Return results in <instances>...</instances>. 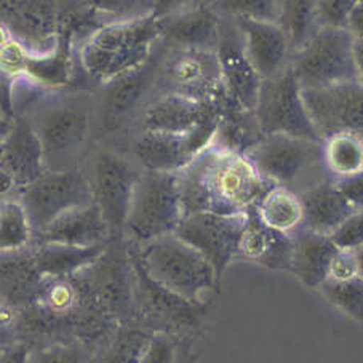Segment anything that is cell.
Masks as SVG:
<instances>
[{
	"label": "cell",
	"instance_id": "obj_1",
	"mask_svg": "<svg viewBox=\"0 0 363 363\" xmlns=\"http://www.w3.org/2000/svg\"><path fill=\"white\" fill-rule=\"evenodd\" d=\"M184 216L216 213L235 216L275 187L258 173L245 155L223 147H210L178 174Z\"/></svg>",
	"mask_w": 363,
	"mask_h": 363
},
{
	"label": "cell",
	"instance_id": "obj_2",
	"mask_svg": "<svg viewBox=\"0 0 363 363\" xmlns=\"http://www.w3.org/2000/svg\"><path fill=\"white\" fill-rule=\"evenodd\" d=\"M162 42L160 15L117 20L93 33L80 50V62L90 77L108 84L146 62Z\"/></svg>",
	"mask_w": 363,
	"mask_h": 363
},
{
	"label": "cell",
	"instance_id": "obj_3",
	"mask_svg": "<svg viewBox=\"0 0 363 363\" xmlns=\"http://www.w3.org/2000/svg\"><path fill=\"white\" fill-rule=\"evenodd\" d=\"M131 248L155 284L191 303L206 304V296L220 281L208 259L177 234L143 245L131 243Z\"/></svg>",
	"mask_w": 363,
	"mask_h": 363
},
{
	"label": "cell",
	"instance_id": "obj_4",
	"mask_svg": "<svg viewBox=\"0 0 363 363\" xmlns=\"http://www.w3.org/2000/svg\"><path fill=\"white\" fill-rule=\"evenodd\" d=\"M184 218L178 174L141 173L125 224L131 243L143 245L177 234Z\"/></svg>",
	"mask_w": 363,
	"mask_h": 363
},
{
	"label": "cell",
	"instance_id": "obj_5",
	"mask_svg": "<svg viewBox=\"0 0 363 363\" xmlns=\"http://www.w3.org/2000/svg\"><path fill=\"white\" fill-rule=\"evenodd\" d=\"M243 155L269 183L293 192H296V186H306V191H309L323 183L314 178V172H327L323 165V143L299 138H262Z\"/></svg>",
	"mask_w": 363,
	"mask_h": 363
},
{
	"label": "cell",
	"instance_id": "obj_6",
	"mask_svg": "<svg viewBox=\"0 0 363 363\" xmlns=\"http://www.w3.org/2000/svg\"><path fill=\"white\" fill-rule=\"evenodd\" d=\"M352 34L320 29L314 40L291 56L290 67L303 90H327L357 82Z\"/></svg>",
	"mask_w": 363,
	"mask_h": 363
},
{
	"label": "cell",
	"instance_id": "obj_7",
	"mask_svg": "<svg viewBox=\"0 0 363 363\" xmlns=\"http://www.w3.org/2000/svg\"><path fill=\"white\" fill-rule=\"evenodd\" d=\"M255 114L264 138L291 136L323 143L306 106L301 85L290 66L279 76L262 80Z\"/></svg>",
	"mask_w": 363,
	"mask_h": 363
},
{
	"label": "cell",
	"instance_id": "obj_8",
	"mask_svg": "<svg viewBox=\"0 0 363 363\" xmlns=\"http://www.w3.org/2000/svg\"><path fill=\"white\" fill-rule=\"evenodd\" d=\"M157 82L162 93H178L216 108L230 96L213 50L170 48L162 60Z\"/></svg>",
	"mask_w": 363,
	"mask_h": 363
},
{
	"label": "cell",
	"instance_id": "obj_9",
	"mask_svg": "<svg viewBox=\"0 0 363 363\" xmlns=\"http://www.w3.org/2000/svg\"><path fill=\"white\" fill-rule=\"evenodd\" d=\"M93 101L89 95L55 96L37 109L26 121L33 125L50 160L69 159L84 146L91 127Z\"/></svg>",
	"mask_w": 363,
	"mask_h": 363
},
{
	"label": "cell",
	"instance_id": "obj_10",
	"mask_svg": "<svg viewBox=\"0 0 363 363\" xmlns=\"http://www.w3.org/2000/svg\"><path fill=\"white\" fill-rule=\"evenodd\" d=\"M20 200L28 213L34 239L67 211L95 203L90 178L74 168L47 170L24 187Z\"/></svg>",
	"mask_w": 363,
	"mask_h": 363
},
{
	"label": "cell",
	"instance_id": "obj_11",
	"mask_svg": "<svg viewBox=\"0 0 363 363\" xmlns=\"http://www.w3.org/2000/svg\"><path fill=\"white\" fill-rule=\"evenodd\" d=\"M220 128V114L210 117L189 135L143 133L135 138L131 152L144 172L179 174L200 154L211 147Z\"/></svg>",
	"mask_w": 363,
	"mask_h": 363
},
{
	"label": "cell",
	"instance_id": "obj_12",
	"mask_svg": "<svg viewBox=\"0 0 363 363\" xmlns=\"http://www.w3.org/2000/svg\"><path fill=\"white\" fill-rule=\"evenodd\" d=\"M130 259L135 271V291H136V318H141V327L157 333H168L173 330H187L197 327L205 314L206 304L191 303L149 277L138 261L131 245L128 247Z\"/></svg>",
	"mask_w": 363,
	"mask_h": 363
},
{
	"label": "cell",
	"instance_id": "obj_13",
	"mask_svg": "<svg viewBox=\"0 0 363 363\" xmlns=\"http://www.w3.org/2000/svg\"><path fill=\"white\" fill-rule=\"evenodd\" d=\"M141 174L130 162L112 151H99L91 164V189L95 203L112 234H125V224Z\"/></svg>",
	"mask_w": 363,
	"mask_h": 363
},
{
	"label": "cell",
	"instance_id": "obj_14",
	"mask_svg": "<svg viewBox=\"0 0 363 363\" xmlns=\"http://www.w3.org/2000/svg\"><path fill=\"white\" fill-rule=\"evenodd\" d=\"M245 223L247 211L235 216L194 213L183 218L177 235L199 250L215 267L218 279L221 280L230 262L239 258Z\"/></svg>",
	"mask_w": 363,
	"mask_h": 363
},
{
	"label": "cell",
	"instance_id": "obj_15",
	"mask_svg": "<svg viewBox=\"0 0 363 363\" xmlns=\"http://www.w3.org/2000/svg\"><path fill=\"white\" fill-rule=\"evenodd\" d=\"M303 96L323 140L336 133L363 138V85L352 82L327 90H303Z\"/></svg>",
	"mask_w": 363,
	"mask_h": 363
},
{
	"label": "cell",
	"instance_id": "obj_16",
	"mask_svg": "<svg viewBox=\"0 0 363 363\" xmlns=\"http://www.w3.org/2000/svg\"><path fill=\"white\" fill-rule=\"evenodd\" d=\"M159 47L141 66L104 84L99 109H101V123L108 131L121 128L122 123L127 122V118L133 116L136 109H140L151 86L157 85L160 65L167 52V50L159 52Z\"/></svg>",
	"mask_w": 363,
	"mask_h": 363
},
{
	"label": "cell",
	"instance_id": "obj_17",
	"mask_svg": "<svg viewBox=\"0 0 363 363\" xmlns=\"http://www.w3.org/2000/svg\"><path fill=\"white\" fill-rule=\"evenodd\" d=\"M48 170L45 149L26 118H16L2 135V197L11 189L23 191Z\"/></svg>",
	"mask_w": 363,
	"mask_h": 363
},
{
	"label": "cell",
	"instance_id": "obj_18",
	"mask_svg": "<svg viewBox=\"0 0 363 363\" xmlns=\"http://www.w3.org/2000/svg\"><path fill=\"white\" fill-rule=\"evenodd\" d=\"M2 26L29 55L52 53L60 45L61 16L53 4L9 2L2 7Z\"/></svg>",
	"mask_w": 363,
	"mask_h": 363
},
{
	"label": "cell",
	"instance_id": "obj_19",
	"mask_svg": "<svg viewBox=\"0 0 363 363\" xmlns=\"http://www.w3.org/2000/svg\"><path fill=\"white\" fill-rule=\"evenodd\" d=\"M216 53L220 58L224 84L228 86L229 95L243 109L255 112L259 101L262 79L248 58L243 35L233 16L226 21L221 18L220 42H218Z\"/></svg>",
	"mask_w": 363,
	"mask_h": 363
},
{
	"label": "cell",
	"instance_id": "obj_20",
	"mask_svg": "<svg viewBox=\"0 0 363 363\" xmlns=\"http://www.w3.org/2000/svg\"><path fill=\"white\" fill-rule=\"evenodd\" d=\"M220 114L216 106L200 103L178 93H160L147 103L140 117L141 133L189 135L210 117Z\"/></svg>",
	"mask_w": 363,
	"mask_h": 363
},
{
	"label": "cell",
	"instance_id": "obj_21",
	"mask_svg": "<svg viewBox=\"0 0 363 363\" xmlns=\"http://www.w3.org/2000/svg\"><path fill=\"white\" fill-rule=\"evenodd\" d=\"M0 281L4 311L18 314L37 304L47 285V279L37 267L34 245L20 252L2 253Z\"/></svg>",
	"mask_w": 363,
	"mask_h": 363
},
{
	"label": "cell",
	"instance_id": "obj_22",
	"mask_svg": "<svg viewBox=\"0 0 363 363\" xmlns=\"http://www.w3.org/2000/svg\"><path fill=\"white\" fill-rule=\"evenodd\" d=\"M162 42L168 48H196L216 52L220 42L221 16L218 10L196 5L160 16Z\"/></svg>",
	"mask_w": 363,
	"mask_h": 363
},
{
	"label": "cell",
	"instance_id": "obj_23",
	"mask_svg": "<svg viewBox=\"0 0 363 363\" xmlns=\"http://www.w3.org/2000/svg\"><path fill=\"white\" fill-rule=\"evenodd\" d=\"M243 35L250 61L262 80L279 76L290 66L291 48L284 30L277 23L235 18Z\"/></svg>",
	"mask_w": 363,
	"mask_h": 363
},
{
	"label": "cell",
	"instance_id": "obj_24",
	"mask_svg": "<svg viewBox=\"0 0 363 363\" xmlns=\"http://www.w3.org/2000/svg\"><path fill=\"white\" fill-rule=\"evenodd\" d=\"M112 229L104 220L96 203L79 206L60 216L34 239V245L40 243H62L72 247H99L112 242Z\"/></svg>",
	"mask_w": 363,
	"mask_h": 363
},
{
	"label": "cell",
	"instance_id": "obj_25",
	"mask_svg": "<svg viewBox=\"0 0 363 363\" xmlns=\"http://www.w3.org/2000/svg\"><path fill=\"white\" fill-rule=\"evenodd\" d=\"M239 258L272 271H290L293 237L269 228L262 223L256 206H250L240 240Z\"/></svg>",
	"mask_w": 363,
	"mask_h": 363
},
{
	"label": "cell",
	"instance_id": "obj_26",
	"mask_svg": "<svg viewBox=\"0 0 363 363\" xmlns=\"http://www.w3.org/2000/svg\"><path fill=\"white\" fill-rule=\"evenodd\" d=\"M293 237V258L290 272L306 288L320 290L330 279L331 264L340 248L335 245L330 235L312 233L308 229H298Z\"/></svg>",
	"mask_w": 363,
	"mask_h": 363
},
{
	"label": "cell",
	"instance_id": "obj_27",
	"mask_svg": "<svg viewBox=\"0 0 363 363\" xmlns=\"http://www.w3.org/2000/svg\"><path fill=\"white\" fill-rule=\"evenodd\" d=\"M299 197L304 210L303 229L317 234L331 237L357 211L337 189L333 179L323 181Z\"/></svg>",
	"mask_w": 363,
	"mask_h": 363
},
{
	"label": "cell",
	"instance_id": "obj_28",
	"mask_svg": "<svg viewBox=\"0 0 363 363\" xmlns=\"http://www.w3.org/2000/svg\"><path fill=\"white\" fill-rule=\"evenodd\" d=\"M109 245L72 247L62 243H40L34 245L35 262L47 280H66L96 262Z\"/></svg>",
	"mask_w": 363,
	"mask_h": 363
},
{
	"label": "cell",
	"instance_id": "obj_29",
	"mask_svg": "<svg viewBox=\"0 0 363 363\" xmlns=\"http://www.w3.org/2000/svg\"><path fill=\"white\" fill-rule=\"evenodd\" d=\"M256 206L262 223L279 233L295 234L303 228L304 210L299 194L275 186Z\"/></svg>",
	"mask_w": 363,
	"mask_h": 363
},
{
	"label": "cell",
	"instance_id": "obj_30",
	"mask_svg": "<svg viewBox=\"0 0 363 363\" xmlns=\"http://www.w3.org/2000/svg\"><path fill=\"white\" fill-rule=\"evenodd\" d=\"M277 24L286 35L291 53L301 52L322 29L317 16V2H312V0L281 2Z\"/></svg>",
	"mask_w": 363,
	"mask_h": 363
},
{
	"label": "cell",
	"instance_id": "obj_31",
	"mask_svg": "<svg viewBox=\"0 0 363 363\" xmlns=\"http://www.w3.org/2000/svg\"><path fill=\"white\" fill-rule=\"evenodd\" d=\"M323 165L331 179H346L363 173V138L336 133L323 140Z\"/></svg>",
	"mask_w": 363,
	"mask_h": 363
},
{
	"label": "cell",
	"instance_id": "obj_32",
	"mask_svg": "<svg viewBox=\"0 0 363 363\" xmlns=\"http://www.w3.org/2000/svg\"><path fill=\"white\" fill-rule=\"evenodd\" d=\"M24 74L45 89L65 86L72 79V60L69 35L60 34V45L47 55H29Z\"/></svg>",
	"mask_w": 363,
	"mask_h": 363
},
{
	"label": "cell",
	"instance_id": "obj_33",
	"mask_svg": "<svg viewBox=\"0 0 363 363\" xmlns=\"http://www.w3.org/2000/svg\"><path fill=\"white\" fill-rule=\"evenodd\" d=\"M152 337L154 331L141 325H122L101 349L96 363H141L151 347Z\"/></svg>",
	"mask_w": 363,
	"mask_h": 363
},
{
	"label": "cell",
	"instance_id": "obj_34",
	"mask_svg": "<svg viewBox=\"0 0 363 363\" xmlns=\"http://www.w3.org/2000/svg\"><path fill=\"white\" fill-rule=\"evenodd\" d=\"M34 245V233L20 199L4 197L0 208V250L20 252Z\"/></svg>",
	"mask_w": 363,
	"mask_h": 363
},
{
	"label": "cell",
	"instance_id": "obj_35",
	"mask_svg": "<svg viewBox=\"0 0 363 363\" xmlns=\"http://www.w3.org/2000/svg\"><path fill=\"white\" fill-rule=\"evenodd\" d=\"M318 291L333 308L363 325V279L360 275L342 281L328 279Z\"/></svg>",
	"mask_w": 363,
	"mask_h": 363
},
{
	"label": "cell",
	"instance_id": "obj_36",
	"mask_svg": "<svg viewBox=\"0 0 363 363\" xmlns=\"http://www.w3.org/2000/svg\"><path fill=\"white\" fill-rule=\"evenodd\" d=\"M29 363H95L91 350L80 342H58L30 349Z\"/></svg>",
	"mask_w": 363,
	"mask_h": 363
},
{
	"label": "cell",
	"instance_id": "obj_37",
	"mask_svg": "<svg viewBox=\"0 0 363 363\" xmlns=\"http://www.w3.org/2000/svg\"><path fill=\"white\" fill-rule=\"evenodd\" d=\"M228 16L233 18H250L256 21L277 23L280 16L281 2L274 0H234V2H220L216 4Z\"/></svg>",
	"mask_w": 363,
	"mask_h": 363
},
{
	"label": "cell",
	"instance_id": "obj_38",
	"mask_svg": "<svg viewBox=\"0 0 363 363\" xmlns=\"http://www.w3.org/2000/svg\"><path fill=\"white\" fill-rule=\"evenodd\" d=\"M355 0H320L317 2V16L322 29H346Z\"/></svg>",
	"mask_w": 363,
	"mask_h": 363
},
{
	"label": "cell",
	"instance_id": "obj_39",
	"mask_svg": "<svg viewBox=\"0 0 363 363\" xmlns=\"http://www.w3.org/2000/svg\"><path fill=\"white\" fill-rule=\"evenodd\" d=\"M331 240L340 250L357 252L363 247V210L355 211L342 226L331 235Z\"/></svg>",
	"mask_w": 363,
	"mask_h": 363
},
{
	"label": "cell",
	"instance_id": "obj_40",
	"mask_svg": "<svg viewBox=\"0 0 363 363\" xmlns=\"http://www.w3.org/2000/svg\"><path fill=\"white\" fill-rule=\"evenodd\" d=\"M141 363H179V344L168 333H154L151 347Z\"/></svg>",
	"mask_w": 363,
	"mask_h": 363
},
{
	"label": "cell",
	"instance_id": "obj_41",
	"mask_svg": "<svg viewBox=\"0 0 363 363\" xmlns=\"http://www.w3.org/2000/svg\"><path fill=\"white\" fill-rule=\"evenodd\" d=\"M29 58V52L24 48L20 42L10 39L4 42L2 45V71L9 77L24 76L26 69V61Z\"/></svg>",
	"mask_w": 363,
	"mask_h": 363
},
{
	"label": "cell",
	"instance_id": "obj_42",
	"mask_svg": "<svg viewBox=\"0 0 363 363\" xmlns=\"http://www.w3.org/2000/svg\"><path fill=\"white\" fill-rule=\"evenodd\" d=\"M359 259H357V253L352 250H340L335 256L333 264H331L330 271V280H350L354 277H359Z\"/></svg>",
	"mask_w": 363,
	"mask_h": 363
},
{
	"label": "cell",
	"instance_id": "obj_43",
	"mask_svg": "<svg viewBox=\"0 0 363 363\" xmlns=\"http://www.w3.org/2000/svg\"><path fill=\"white\" fill-rule=\"evenodd\" d=\"M335 184L357 211L363 210V173L352 178L336 179Z\"/></svg>",
	"mask_w": 363,
	"mask_h": 363
},
{
	"label": "cell",
	"instance_id": "obj_44",
	"mask_svg": "<svg viewBox=\"0 0 363 363\" xmlns=\"http://www.w3.org/2000/svg\"><path fill=\"white\" fill-rule=\"evenodd\" d=\"M30 347L28 344L15 341L7 344V347L2 349V360L0 363H29Z\"/></svg>",
	"mask_w": 363,
	"mask_h": 363
},
{
	"label": "cell",
	"instance_id": "obj_45",
	"mask_svg": "<svg viewBox=\"0 0 363 363\" xmlns=\"http://www.w3.org/2000/svg\"><path fill=\"white\" fill-rule=\"evenodd\" d=\"M347 30L354 39H363V0L355 2L352 11H350Z\"/></svg>",
	"mask_w": 363,
	"mask_h": 363
},
{
	"label": "cell",
	"instance_id": "obj_46",
	"mask_svg": "<svg viewBox=\"0 0 363 363\" xmlns=\"http://www.w3.org/2000/svg\"><path fill=\"white\" fill-rule=\"evenodd\" d=\"M354 60L357 69V82L363 85V39H355L354 42Z\"/></svg>",
	"mask_w": 363,
	"mask_h": 363
},
{
	"label": "cell",
	"instance_id": "obj_47",
	"mask_svg": "<svg viewBox=\"0 0 363 363\" xmlns=\"http://www.w3.org/2000/svg\"><path fill=\"white\" fill-rule=\"evenodd\" d=\"M357 259H359V271H360V277L363 279V247L360 250H357Z\"/></svg>",
	"mask_w": 363,
	"mask_h": 363
}]
</instances>
